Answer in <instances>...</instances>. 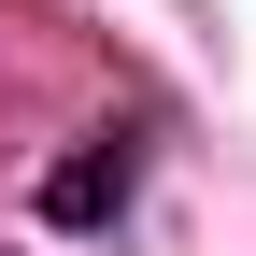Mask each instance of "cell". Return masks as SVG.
<instances>
[{"label": "cell", "instance_id": "cell-1", "mask_svg": "<svg viewBox=\"0 0 256 256\" xmlns=\"http://www.w3.org/2000/svg\"><path fill=\"white\" fill-rule=\"evenodd\" d=\"M114 200H128V142H86V156H72V171H57V185H43V214H57V228H100V214H114Z\"/></svg>", "mask_w": 256, "mask_h": 256}]
</instances>
